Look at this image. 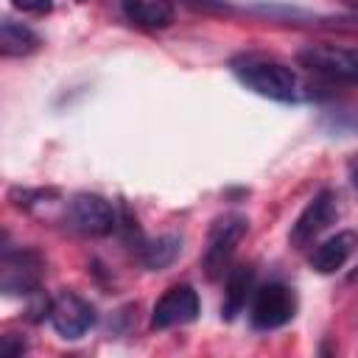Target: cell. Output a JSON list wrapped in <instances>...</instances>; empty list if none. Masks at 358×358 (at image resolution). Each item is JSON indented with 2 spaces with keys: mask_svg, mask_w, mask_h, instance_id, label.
<instances>
[{
  "mask_svg": "<svg viewBox=\"0 0 358 358\" xmlns=\"http://www.w3.org/2000/svg\"><path fill=\"white\" fill-rule=\"evenodd\" d=\"M232 73L241 78V84H246L252 92L271 98V101H296V90L299 81L294 76V70L277 59L268 56H257V53H243L238 59H232Z\"/></svg>",
  "mask_w": 358,
  "mask_h": 358,
  "instance_id": "6da1fadb",
  "label": "cell"
},
{
  "mask_svg": "<svg viewBox=\"0 0 358 358\" xmlns=\"http://www.w3.org/2000/svg\"><path fill=\"white\" fill-rule=\"evenodd\" d=\"M296 59L302 67L324 78L358 84V48L352 45H308L305 50H299Z\"/></svg>",
  "mask_w": 358,
  "mask_h": 358,
  "instance_id": "7a4b0ae2",
  "label": "cell"
},
{
  "mask_svg": "<svg viewBox=\"0 0 358 358\" xmlns=\"http://www.w3.org/2000/svg\"><path fill=\"white\" fill-rule=\"evenodd\" d=\"M296 299L294 291L282 282H268L255 291L252 299V324L257 330H277L294 319Z\"/></svg>",
  "mask_w": 358,
  "mask_h": 358,
  "instance_id": "3957f363",
  "label": "cell"
},
{
  "mask_svg": "<svg viewBox=\"0 0 358 358\" xmlns=\"http://www.w3.org/2000/svg\"><path fill=\"white\" fill-rule=\"evenodd\" d=\"M48 319L62 338H81L95 324V308L76 291H62L48 302Z\"/></svg>",
  "mask_w": 358,
  "mask_h": 358,
  "instance_id": "277c9868",
  "label": "cell"
},
{
  "mask_svg": "<svg viewBox=\"0 0 358 358\" xmlns=\"http://www.w3.org/2000/svg\"><path fill=\"white\" fill-rule=\"evenodd\" d=\"M336 215H338V199H336V193H333V190L316 193V196L305 204V210L296 215L288 241H291L296 249L313 243V241L336 221Z\"/></svg>",
  "mask_w": 358,
  "mask_h": 358,
  "instance_id": "5b68a950",
  "label": "cell"
},
{
  "mask_svg": "<svg viewBox=\"0 0 358 358\" xmlns=\"http://www.w3.org/2000/svg\"><path fill=\"white\" fill-rule=\"evenodd\" d=\"M67 218L84 235H109L117 227L115 207L103 196H95V193L73 196L67 204Z\"/></svg>",
  "mask_w": 358,
  "mask_h": 358,
  "instance_id": "8992f818",
  "label": "cell"
},
{
  "mask_svg": "<svg viewBox=\"0 0 358 358\" xmlns=\"http://www.w3.org/2000/svg\"><path fill=\"white\" fill-rule=\"evenodd\" d=\"M246 235V218L243 215H224L213 224L210 238H207V252H204V268L210 277L224 274L235 246Z\"/></svg>",
  "mask_w": 358,
  "mask_h": 358,
  "instance_id": "52a82bcc",
  "label": "cell"
},
{
  "mask_svg": "<svg viewBox=\"0 0 358 358\" xmlns=\"http://www.w3.org/2000/svg\"><path fill=\"white\" fill-rule=\"evenodd\" d=\"M42 257L31 249L6 252L0 260V288L6 294H34L42 280Z\"/></svg>",
  "mask_w": 358,
  "mask_h": 358,
  "instance_id": "ba28073f",
  "label": "cell"
},
{
  "mask_svg": "<svg viewBox=\"0 0 358 358\" xmlns=\"http://www.w3.org/2000/svg\"><path fill=\"white\" fill-rule=\"evenodd\" d=\"M196 316H199V294L190 285H173L157 299L151 310V327L168 330L176 324H187Z\"/></svg>",
  "mask_w": 358,
  "mask_h": 358,
  "instance_id": "9c48e42d",
  "label": "cell"
},
{
  "mask_svg": "<svg viewBox=\"0 0 358 358\" xmlns=\"http://www.w3.org/2000/svg\"><path fill=\"white\" fill-rule=\"evenodd\" d=\"M355 249H358V232L344 229V232H336L327 241L316 243L310 249V255H308V263L319 274H333L336 268H341L352 257Z\"/></svg>",
  "mask_w": 358,
  "mask_h": 358,
  "instance_id": "30bf717a",
  "label": "cell"
},
{
  "mask_svg": "<svg viewBox=\"0 0 358 358\" xmlns=\"http://www.w3.org/2000/svg\"><path fill=\"white\" fill-rule=\"evenodd\" d=\"M120 8L129 22L137 28L159 31L173 22V3L171 0H120Z\"/></svg>",
  "mask_w": 358,
  "mask_h": 358,
  "instance_id": "8fae6325",
  "label": "cell"
},
{
  "mask_svg": "<svg viewBox=\"0 0 358 358\" xmlns=\"http://www.w3.org/2000/svg\"><path fill=\"white\" fill-rule=\"evenodd\" d=\"M39 48V36L14 20H3L0 25V53L3 56H28Z\"/></svg>",
  "mask_w": 358,
  "mask_h": 358,
  "instance_id": "7c38bea8",
  "label": "cell"
},
{
  "mask_svg": "<svg viewBox=\"0 0 358 358\" xmlns=\"http://www.w3.org/2000/svg\"><path fill=\"white\" fill-rule=\"evenodd\" d=\"M252 280H255V271L252 266H238L232 268L229 280H227V296H224V305H221V313L224 319H235L243 305H246V296L252 291Z\"/></svg>",
  "mask_w": 358,
  "mask_h": 358,
  "instance_id": "4fadbf2b",
  "label": "cell"
},
{
  "mask_svg": "<svg viewBox=\"0 0 358 358\" xmlns=\"http://www.w3.org/2000/svg\"><path fill=\"white\" fill-rule=\"evenodd\" d=\"M176 255H179V238L176 235H162V238L143 246V263L148 268H165L173 263Z\"/></svg>",
  "mask_w": 358,
  "mask_h": 358,
  "instance_id": "5bb4252c",
  "label": "cell"
},
{
  "mask_svg": "<svg viewBox=\"0 0 358 358\" xmlns=\"http://www.w3.org/2000/svg\"><path fill=\"white\" fill-rule=\"evenodd\" d=\"M11 3H14V8H20L25 14H36V17H42V14H48L53 8L50 0H11Z\"/></svg>",
  "mask_w": 358,
  "mask_h": 358,
  "instance_id": "9a60e30c",
  "label": "cell"
},
{
  "mask_svg": "<svg viewBox=\"0 0 358 358\" xmlns=\"http://www.w3.org/2000/svg\"><path fill=\"white\" fill-rule=\"evenodd\" d=\"M25 352V344L22 341H11V336H3L0 338V355L3 358H14V355H22Z\"/></svg>",
  "mask_w": 358,
  "mask_h": 358,
  "instance_id": "2e32d148",
  "label": "cell"
},
{
  "mask_svg": "<svg viewBox=\"0 0 358 358\" xmlns=\"http://www.w3.org/2000/svg\"><path fill=\"white\" fill-rule=\"evenodd\" d=\"M344 22H352V25H344V28H350V31H358V17H355V20H344Z\"/></svg>",
  "mask_w": 358,
  "mask_h": 358,
  "instance_id": "e0dca14e",
  "label": "cell"
},
{
  "mask_svg": "<svg viewBox=\"0 0 358 358\" xmlns=\"http://www.w3.org/2000/svg\"><path fill=\"white\" fill-rule=\"evenodd\" d=\"M352 185L358 187V168H352Z\"/></svg>",
  "mask_w": 358,
  "mask_h": 358,
  "instance_id": "ac0fdd59",
  "label": "cell"
},
{
  "mask_svg": "<svg viewBox=\"0 0 358 358\" xmlns=\"http://www.w3.org/2000/svg\"><path fill=\"white\" fill-rule=\"evenodd\" d=\"M344 3H347V6H358V0H344Z\"/></svg>",
  "mask_w": 358,
  "mask_h": 358,
  "instance_id": "d6986e66",
  "label": "cell"
},
{
  "mask_svg": "<svg viewBox=\"0 0 358 358\" xmlns=\"http://www.w3.org/2000/svg\"><path fill=\"white\" fill-rule=\"evenodd\" d=\"M355 280H358V271H355Z\"/></svg>",
  "mask_w": 358,
  "mask_h": 358,
  "instance_id": "ffe728a7",
  "label": "cell"
},
{
  "mask_svg": "<svg viewBox=\"0 0 358 358\" xmlns=\"http://www.w3.org/2000/svg\"><path fill=\"white\" fill-rule=\"evenodd\" d=\"M78 3H84V0H78Z\"/></svg>",
  "mask_w": 358,
  "mask_h": 358,
  "instance_id": "44dd1931",
  "label": "cell"
}]
</instances>
